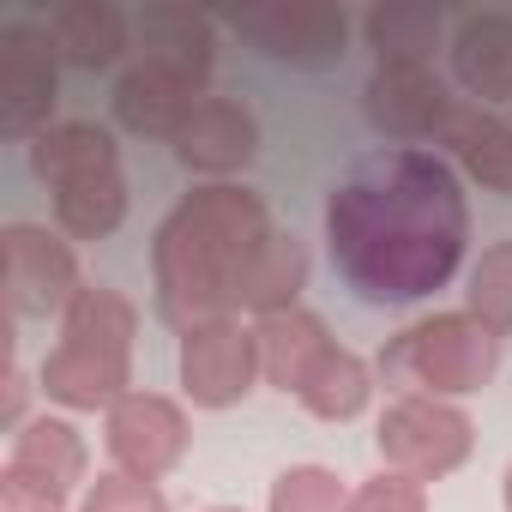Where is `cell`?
<instances>
[{
	"instance_id": "4dcf8cb0",
	"label": "cell",
	"mask_w": 512,
	"mask_h": 512,
	"mask_svg": "<svg viewBox=\"0 0 512 512\" xmlns=\"http://www.w3.org/2000/svg\"><path fill=\"white\" fill-rule=\"evenodd\" d=\"M205 512H247V506H205Z\"/></svg>"
},
{
	"instance_id": "4fadbf2b",
	"label": "cell",
	"mask_w": 512,
	"mask_h": 512,
	"mask_svg": "<svg viewBox=\"0 0 512 512\" xmlns=\"http://www.w3.org/2000/svg\"><path fill=\"white\" fill-rule=\"evenodd\" d=\"M253 157H260V121L229 97H205L193 109V121L175 133V163L187 175H205V181H229Z\"/></svg>"
},
{
	"instance_id": "52a82bcc",
	"label": "cell",
	"mask_w": 512,
	"mask_h": 512,
	"mask_svg": "<svg viewBox=\"0 0 512 512\" xmlns=\"http://www.w3.org/2000/svg\"><path fill=\"white\" fill-rule=\"evenodd\" d=\"M0 290H7L13 320H67L85 290L73 241L43 223H7L0 229Z\"/></svg>"
},
{
	"instance_id": "5b68a950",
	"label": "cell",
	"mask_w": 512,
	"mask_h": 512,
	"mask_svg": "<svg viewBox=\"0 0 512 512\" xmlns=\"http://www.w3.org/2000/svg\"><path fill=\"white\" fill-rule=\"evenodd\" d=\"M85 464L91 452L67 416H31L0 470V512H61L73 494H85Z\"/></svg>"
},
{
	"instance_id": "2e32d148",
	"label": "cell",
	"mask_w": 512,
	"mask_h": 512,
	"mask_svg": "<svg viewBox=\"0 0 512 512\" xmlns=\"http://www.w3.org/2000/svg\"><path fill=\"white\" fill-rule=\"evenodd\" d=\"M440 145H446V163L458 175H470L482 193L512 199V115H494L482 103H458Z\"/></svg>"
},
{
	"instance_id": "e0dca14e",
	"label": "cell",
	"mask_w": 512,
	"mask_h": 512,
	"mask_svg": "<svg viewBox=\"0 0 512 512\" xmlns=\"http://www.w3.org/2000/svg\"><path fill=\"white\" fill-rule=\"evenodd\" d=\"M49 43L67 67L79 73H103L127 55L133 43V19L115 7V0H61L49 13Z\"/></svg>"
},
{
	"instance_id": "ac0fdd59",
	"label": "cell",
	"mask_w": 512,
	"mask_h": 512,
	"mask_svg": "<svg viewBox=\"0 0 512 512\" xmlns=\"http://www.w3.org/2000/svg\"><path fill=\"white\" fill-rule=\"evenodd\" d=\"M452 79L482 103H512V13H470L452 31Z\"/></svg>"
},
{
	"instance_id": "603a6c76",
	"label": "cell",
	"mask_w": 512,
	"mask_h": 512,
	"mask_svg": "<svg viewBox=\"0 0 512 512\" xmlns=\"http://www.w3.org/2000/svg\"><path fill=\"white\" fill-rule=\"evenodd\" d=\"M368 398H374V368L344 344H332L314 362V374L302 380V392H296V404L308 416H320V422H356L368 410Z\"/></svg>"
},
{
	"instance_id": "d6986e66",
	"label": "cell",
	"mask_w": 512,
	"mask_h": 512,
	"mask_svg": "<svg viewBox=\"0 0 512 512\" xmlns=\"http://www.w3.org/2000/svg\"><path fill=\"white\" fill-rule=\"evenodd\" d=\"M253 350H260V380H266V386L302 392V380H308L314 362L332 350V338H326V320H320V314L284 308V314L253 320Z\"/></svg>"
},
{
	"instance_id": "f1b7e54d",
	"label": "cell",
	"mask_w": 512,
	"mask_h": 512,
	"mask_svg": "<svg viewBox=\"0 0 512 512\" xmlns=\"http://www.w3.org/2000/svg\"><path fill=\"white\" fill-rule=\"evenodd\" d=\"M7 422H19V428H25V374H19V368L7 374Z\"/></svg>"
},
{
	"instance_id": "9c48e42d",
	"label": "cell",
	"mask_w": 512,
	"mask_h": 512,
	"mask_svg": "<svg viewBox=\"0 0 512 512\" xmlns=\"http://www.w3.org/2000/svg\"><path fill=\"white\" fill-rule=\"evenodd\" d=\"M61 91V55L49 25H7L0 31V139H37L49 133Z\"/></svg>"
},
{
	"instance_id": "7c38bea8",
	"label": "cell",
	"mask_w": 512,
	"mask_h": 512,
	"mask_svg": "<svg viewBox=\"0 0 512 512\" xmlns=\"http://www.w3.org/2000/svg\"><path fill=\"white\" fill-rule=\"evenodd\" d=\"M187 410L163 392H127L109 416H103V446L115 458V470L139 476V482H157L169 476L181 458H187Z\"/></svg>"
},
{
	"instance_id": "44dd1931",
	"label": "cell",
	"mask_w": 512,
	"mask_h": 512,
	"mask_svg": "<svg viewBox=\"0 0 512 512\" xmlns=\"http://www.w3.org/2000/svg\"><path fill=\"white\" fill-rule=\"evenodd\" d=\"M121 223H127V175H121V163L55 187V229L67 241H103Z\"/></svg>"
},
{
	"instance_id": "8992f818",
	"label": "cell",
	"mask_w": 512,
	"mask_h": 512,
	"mask_svg": "<svg viewBox=\"0 0 512 512\" xmlns=\"http://www.w3.org/2000/svg\"><path fill=\"white\" fill-rule=\"evenodd\" d=\"M470 446H476L470 416L458 404H446V398H416V392L392 398L380 410V428H374L380 464L398 470V476H410V482H422V488L440 482V476H452L470 458Z\"/></svg>"
},
{
	"instance_id": "cb8c5ba5",
	"label": "cell",
	"mask_w": 512,
	"mask_h": 512,
	"mask_svg": "<svg viewBox=\"0 0 512 512\" xmlns=\"http://www.w3.org/2000/svg\"><path fill=\"white\" fill-rule=\"evenodd\" d=\"M302 290H308V247L296 235H272V247L253 260L247 284H241V314L266 320V314H284V308H302Z\"/></svg>"
},
{
	"instance_id": "f546056e",
	"label": "cell",
	"mask_w": 512,
	"mask_h": 512,
	"mask_svg": "<svg viewBox=\"0 0 512 512\" xmlns=\"http://www.w3.org/2000/svg\"><path fill=\"white\" fill-rule=\"evenodd\" d=\"M506 512H512V470H506Z\"/></svg>"
},
{
	"instance_id": "5bb4252c",
	"label": "cell",
	"mask_w": 512,
	"mask_h": 512,
	"mask_svg": "<svg viewBox=\"0 0 512 512\" xmlns=\"http://www.w3.org/2000/svg\"><path fill=\"white\" fill-rule=\"evenodd\" d=\"M205 103V91L169 67H151V61H133L121 79H115V121L133 133V139H169L193 121V109Z\"/></svg>"
},
{
	"instance_id": "8fae6325",
	"label": "cell",
	"mask_w": 512,
	"mask_h": 512,
	"mask_svg": "<svg viewBox=\"0 0 512 512\" xmlns=\"http://www.w3.org/2000/svg\"><path fill=\"white\" fill-rule=\"evenodd\" d=\"M181 392L199 404V410H229L253 392L260 380V350H253V326H241L235 314L223 320H205L193 332H181Z\"/></svg>"
},
{
	"instance_id": "277c9868",
	"label": "cell",
	"mask_w": 512,
	"mask_h": 512,
	"mask_svg": "<svg viewBox=\"0 0 512 512\" xmlns=\"http://www.w3.org/2000/svg\"><path fill=\"white\" fill-rule=\"evenodd\" d=\"M494 368H500V338L464 308L404 326L374 356V374L386 386H398V398L416 392V398H446V404L482 392L494 380Z\"/></svg>"
},
{
	"instance_id": "ffe728a7",
	"label": "cell",
	"mask_w": 512,
	"mask_h": 512,
	"mask_svg": "<svg viewBox=\"0 0 512 512\" xmlns=\"http://www.w3.org/2000/svg\"><path fill=\"white\" fill-rule=\"evenodd\" d=\"M115 163H121V145L97 121H61V127H49V133L31 139V175L49 181V193L67 187V181H79V175L115 169Z\"/></svg>"
},
{
	"instance_id": "30bf717a",
	"label": "cell",
	"mask_w": 512,
	"mask_h": 512,
	"mask_svg": "<svg viewBox=\"0 0 512 512\" xmlns=\"http://www.w3.org/2000/svg\"><path fill=\"white\" fill-rule=\"evenodd\" d=\"M452 109H458V97L446 91V79L434 67L398 61V67H374L362 85V115L386 145H428V139L440 145Z\"/></svg>"
},
{
	"instance_id": "6da1fadb",
	"label": "cell",
	"mask_w": 512,
	"mask_h": 512,
	"mask_svg": "<svg viewBox=\"0 0 512 512\" xmlns=\"http://www.w3.org/2000/svg\"><path fill=\"white\" fill-rule=\"evenodd\" d=\"M326 241L338 278L374 302L404 308L446 290L470 247V205L458 169L428 145H380L344 169L326 199Z\"/></svg>"
},
{
	"instance_id": "7a4b0ae2",
	"label": "cell",
	"mask_w": 512,
	"mask_h": 512,
	"mask_svg": "<svg viewBox=\"0 0 512 512\" xmlns=\"http://www.w3.org/2000/svg\"><path fill=\"white\" fill-rule=\"evenodd\" d=\"M272 211L253 187L211 181L193 187L151 235V302L157 320L193 332L205 320L235 314L253 260L272 247Z\"/></svg>"
},
{
	"instance_id": "d4e9b609",
	"label": "cell",
	"mask_w": 512,
	"mask_h": 512,
	"mask_svg": "<svg viewBox=\"0 0 512 512\" xmlns=\"http://www.w3.org/2000/svg\"><path fill=\"white\" fill-rule=\"evenodd\" d=\"M464 314H476L494 338L512 332V235L482 247V260L470 266V290H464Z\"/></svg>"
},
{
	"instance_id": "4316f807",
	"label": "cell",
	"mask_w": 512,
	"mask_h": 512,
	"mask_svg": "<svg viewBox=\"0 0 512 512\" xmlns=\"http://www.w3.org/2000/svg\"><path fill=\"white\" fill-rule=\"evenodd\" d=\"M79 512H169V500L157 482H139L127 470H103L97 482H85Z\"/></svg>"
},
{
	"instance_id": "ba28073f",
	"label": "cell",
	"mask_w": 512,
	"mask_h": 512,
	"mask_svg": "<svg viewBox=\"0 0 512 512\" xmlns=\"http://www.w3.org/2000/svg\"><path fill=\"white\" fill-rule=\"evenodd\" d=\"M235 37H247L260 55L290 61V67H338L350 49V13L326 7V0H278V7H235L223 13Z\"/></svg>"
},
{
	"instance_id": "83f0119b",
	"label": "cell",
	"mask_w": 512,
	"mask_h": 512,
	"mask_svg": "<svg viewBox=\"0 0 512 512\" xmlns=\"http://www.w3.org/2000/svg\"><path fill=\"white\" fill-rule=\"evenodd\" d=\"M350 512H428V488L398 470H380L350 494Z\"/></svg>"
},
{
	"instance_id": "9a60e30c",
	"label": "cell",
	"mask_w": 512,
	"mask_h": 512,
	"mask_svg": "<svg viewBox=\"0 0 512 512\" xmlns=\"http://www.w3.org/2000/svg\"><path fill=\"white\" fill-rule=\"evenodd\" d=\"M133 37H139V61L169 67V73H181V79H193V85L205 91V79H211V67H217V25H211L205 13L157 0V7H139Z\"/></svg>"
},
{
	"instance_id": "7402d4cb",
	"label": "cell",
	"mask_w": 512,
	"mask_h": 512,
	"mask_svg": "<svg viewBox=\"0 0 512 512\" xmlns=\"http://www.w3.org/2000/svg\"><path fill=\"white\" fill-rule=\"evenodd\" d=\"M362 37L374 49V67H428L440 37H446V13L440 7H410V0H392V7H374L362 19Z\"/></svg>"
},
{
	"instance_id": "3957f363",
	"label": "cell",
	"mask_w": 512,
	"mask_h": 512,
	"mask_svg": "<svg viewBox=\"0 0 512 512\" xmlns=\"http://www.w3.org/2000/svg\"><path fill=\"white\" fill-rule=\"evenodd\" d=\"M133 332H139V308L109 284H85L37 374L49 404L79 410V416L91 410L109 416L133 392Z\"/></svg>"
},
{
	"instance_id": "484cf974",
	"label": "cell",
	"mask_w": 512,
	"mask_h": 512,
	"mask_svg": "<svg viewBox=\"0 0 512 512\" xmlns=\"http://www.w3.org/2000/svg\"><path fill=\"white\" fill-rule=\"evenodd\" d=\"M350 494L356 488H344L338 470H326V464H290L272 482L266 512H350Z\"/></svg>"
}]
</instances>
